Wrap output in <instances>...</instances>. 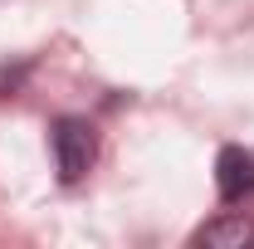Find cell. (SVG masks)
Masks as SVG:
<instances>
[{
  "label": "cell",
  "mask_w": 254,
  "mask_h": 249,
  "mask_svg": "<svg viewBox=\"0 0 254 249\" xmlns=\"http://www.w3.org/2000/svg\"><path fill=\"white\" fill-rule=\"evenodd\" d=\"M190 245H205V249H245V245H254V220H245L240 210H225L220 220L200 225Z\"/></svg>",
  "instance_id": "3957f363"
},
{
  "label": "cell",
  "mask_w": 254,
  "mask_h": 249,
  "mask_svg": "<svg viewBox=\"0 0 254 249\" xmlns=\"http://www.w3.org/2000/svg\"><path fill=\"white\" fill-rule=\"evenodd\" d=\"M54 161H59L64 186H78L98 161V127L88 118H59L54 123Z\"/></svg>",
  "instance_id": "6da1fadb"
},
{
  "label": "cell",
  "mask_w": 254,
  "mask_h": 249,
  "mask_svg": "<svg viewBox=\"0 0 254 249\" xmlns=\"http://www.w3.org/2000/svg\"><path fill=\"white\" fill-rule=\"evenodd\" d=\"M215 186H220L225 205H240L245 195H254V152L245 147H225L215 161Z\"/></svg>",
  "instance_id": "7a4b0ae2"
}]
</instances>
